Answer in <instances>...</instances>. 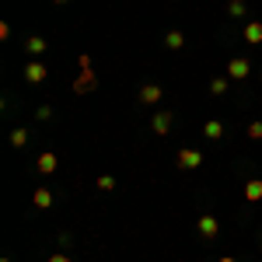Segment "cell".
Listing matches in <instances>:
<instances>
[{
  "label": "cell",
  "mask_w": 262,
  "mask_h": 262,
  "mask_svg": "<svg viewBox=\"0 0 262 262\" xmlns=\"http://www.w3.org/2000/svg\"><path fill=\"white\" fill-rule=\"evenodd\" d=\"M203 164V154L196 150V147H185V150H179V168L182 171H196Z\"/></svg>",
  "instance_id": "6da1fadb"
},
{
  "label": "cell",
  "mask_w": 262,
  "mask_h": 262,
  "mask_svg": "<svg viewBox=\"0 0 262 262\" xmlns=\"http://www.w3.org/2000/svg\"><path fill=\"white\" fill-rule=\"evenodd\" d=\"M46 77H49V67H46V63H28V67H25V81L28 84H42L46 81Z\"/></svg>",
  "instance_id": "7a4b0ae2"
},
{
  "label": "cell",
  "mask_w": 262,
  "mask_h": 262,
  "mask_svg": "<svg viewBox=\"0 0 262 262\" xmlns=\"http://www.w3.org/2000/svg\"><path fill=\"white\" fill-rule=\"evenodd\" d=\"M248 70H252V67H248L245 56H234V60L227 63V77H231V81H245V77H248Z\"/></svg>",
  "instance_id": "3957f363"
},
{
  "label": "cell",
  "mask_w": 262,
  "mask_h": 262,
  "mask_svg": "<svg viewBox=\"0 0 262 262\" xmlns=\"http://www.w3.org/2000/svg\"><path fill=\"white\" fill-rule=\"evenodd\" d=\"M196 227H200L203 238H217L221 234V224H217V217H210V213H203L200 221H196Z\"/></svg>",
  "instance_id": "277c9868"
},
{
  "label": "cell",
  "mask_w": 262,
  "mask_h": 262,
  "mask_svg": "<svg viewBox=\"0 0 262 262\" xmlns=\"http://www.w3.org/2000/svg\"><path fill=\"white\" fill-rule=\"evenodd\" d=\"M95 84H98V77H95V70H91V67H81V77L74 81V91H91Z\"/></svg>",
  "instance_id": "5b68a950"
},
{
  "label": "cell",
  "mask_w": 262,
  "mask_h": 262,
  "mask_svg": "<svg viewBox=\"0 0 262 262\" xmlns=\"http://www.w3.org/2000/svg\"><path fill=\"white\" fill-rule=\"evenodd\" d=\"M150 126H154V133H158V137H168V129H171V112L161 108V112L150 119Z\"/></svg>",
  "instance_id": "8992f818"
},
{
  "label": "cell",
  "mask_w": 262,
  "mask_h": 262,
  "mask_svg": "<svg viewBox=\"0 0 262 262\" xmlns=\"http://www.w3.org/2000/svg\"><path fill=\"white\" fill-rule=\"evenodd\" d=\"M161 95H164L161 84H143V88H140V101H143V105H158Z\"/></svg>",
  "instance_id": "52a82bcc"
},
{
  "label": "cell",
  "mask_w": 262,
  "mask_h": 262,
  "mask_svg": "<svg viewBox=\"0 0 262 262\" xmlns=\"http://www.w3.org/2000/svg\"><path fill=\"white\" fill-rule=\"evenodd\" d=\"M35 168H39L42 175H53V171L60 168V158H56L53 150H49V154H39V161H35Z\"/></svg>",
  "instance_id": "ba28073f"
},
{
  "label": "cell",
  "mask_w": 262,
  "mask_h": 262,
  "mask_svg": "<svg viewBox=\"0 0 262 262\" xmlns=\"http://www.w3.org/2000/svg\"><path fill=\"white\" fill-rule=\"evenodd\" d=\"M203 137H206V140H221V137H224V122L221 119L203 122Z\"/></svg>",
  "instance_id": "9c48e42d"
},
{
  "label": "cell",
  "mask_w": 262,
  "mask_h": 262,
  "mask_svg": "<svg viewBox=\"0 0 262 262\" xmlns=\"http://www.w3.org/2000/svg\"><path fill=\"white\" fill-rule=\"evenodd\" d=\"M245 200H248V203H259L262 200V182L259 179H248V182H245Z\"/></svg>",
  "instance_id": "30bf717a"
},
{
  "label": "cell",
  "mask_w": 262,
  "mask_h": 262,
  "mask_svg": "<svg viewBox=\"0 0 262 262\" xmlns=\"http://www.w3.org/2000/svg\"><path fill=\"white\" fill-rule=\"evenodd\" d=\"M25 49H28L32 56H42L49 46H46V39H42V35H28V39H25Z\"/></svg>",
  "instance_id": "8fae6325"
},
{
  "label": "cell",
  "mask_w": 262,
  "mask_h": 262,
  "mask_svg": "<svg viewBox=\"0 0 262 262\" xmlns=\"http://www.w3.org/2000/svg\"><path fill=\"white\" fill-rule=\"evenodd\" d=\"M32 203H35L39 210H49V206H53V192H49V189H35V192H32Z\"/></svg>",
  "instance_id": "7c38bea8"
},
{
  "label": "cell",
  "mask_w": 262,
  "mask_h": 262,
  "mask_svg": "<svg viewBox=\"0 0 262 262\" xmlns=\"http://www.w3.org/2000/svg\"><path fill=\"white\" fill-rule=\"evenodd\" d=\"M245 42H262V21H248L245 25Z\"/></svg>",
  "instance_id": "4fadbf2b"
},
{
  "label": "cell",
  "mask_w": 262,
  "mask_h": 262,
  "mask_svg": "<svg viewBox=\"0 0 262 262\" xmlns=\"http://www.w3.org/2000/svg\"><path fill=\"white\" fill-rule=\"evenodd\" d=\"M164 46H168V49H182V46H185V35H182V32H168V35H164Z\"/></svg>",
  "instance_id": "5bb4252c"
},
{
  "label": "cell",
  "mask_w": 262,
  "mask_h": 262,
  "mask_svg": "<svg viewBox=\"0 0 262 262\" xmlns=\"http://www.w3.org/2000/svg\"><path fill=\"white\" fill-rule=\"evenodd\" d=\"M227 11H231L234 18H245V11H248V7H245V0H231V4H227Z\"/></svg>",
  "instance_id": "9a60e30c"
},
{
  "label": "cell",
  "mask_w": 262,
  "mask_h": 262,
  "mask_svg": "<svg viewBox=\"0 0 262 262\" xmlns=\"http://www.w3.org/2000/svg\"><path fill=\"white\" fill-rule=\"evenodd\" d=\"M95 185H98L101 192H112V189H116V179H112V175H101V179L95 182Z\"/></svg>",
  "instance_id": "2e32d148"
},
{
  "label": "cell",
  "mask_w": 262,
  "mask_h": 262,
  "mask_svg": "<svg viewBox=\"0 0 262 262\" xmlns=\"http://www.w3.org/2000/svg\"><path fill=\"white\" fill-rule=\"evenodd\" d=\"M210 91H213V95H224V91H227V77H213V81H210Z\"/></svg>",
  "instance_id": "e0dca14e"
},
{
  "label": "cell",
  "mask_w": 262,
  "mask_h": 262,
  "mask_svg": "<svg viewBox=\"0 0 262 262\" xmlns=\"http://www.w3.org/2000/svg\"><path fill=\"white\" fill-rule=\"evenodd\" d=\"M25 143H28V133L25 129H14L11 133V147H25Z\"/></svg>",
  "instance_id": "ac0fdd59"
},
{
  "label": "cell",
  "mask_w": 262,
  "mask_h": 262,
  "mask_svg": "<svg viewBox=\"0 0 262 262\" xmlns=\"http://www.w3.org/2000/svg\"><path fill=\"white\" fill-rule=\"evenodd\" d=\"M248 137H252V140H262V122H252V126H248Z\"/></svg>",
  "instance_id": "d6986e66"
},
{
  "label": "cell",
  "mask_w": 262,
  "mask_h": 262,
  "mask_svg": "<svg viewBox=\"0 0 262 262\" xmlns=\"http://www.w3.org/2000/svg\"><path fill=\"white\" fill-rule=\"evenodd\" d=\"M35 116H39V119L46 122V119H53V108H49V105H42V108H39V112H35Z\"/></svg>",
  "instance_id": "ffe728a7"
},
{
  "label": "cell",
  "mask_w": 262,
  "mask_h": 262,
  "mask_svg": "<svg viewBox=\"0 0 262 262\" xmlns=\"http://www.w3.org/2000/svg\"><path fill=\"white\" fill-rule=\"evenodd\" d=\"M49 262H74V259H70V255H60V252H56V255H49Z\"/></svg>",
  "instance_id": "44dd1931"
},
{
  "label": "cell",
  "mask_w": 262,
  "mask_h": 262,
  "mask_svg": "<svg viewBox=\"0 0 262 262\" xmlns=\"http://www.w3.org/2000/svg\"><path fill=\"white\" fill-rule=\"evenodd\" d=\"M221 262H238V259H234V255H224V259Z\"/></svg>",
  "instance_id": "7402d4cb"
},
{
  "label": "cell",
  "mask_w": 262,
  "mask_h": 262,
  "mask_svg": "<svg viewBox=\"0 0 262 262\" xmlns=\"http://www.w3.org/2000/svg\"><path fill=\"white\" fill-rule=\"evenodd\" d=\"M53 4H67V0H53Z\"/></svg>",
  "instance_id": "603a6c76"
},
{
  "label": "cell",
  "mask_w": 262,
  "mask_h": 262,
  "mask_svg": "<svg viewBox=\"0 0 262 262\" xmlns=\"http://www.w3.org/2000/svg\"><path fill=\"white\" fill-rule=\"evenodd\" d=\"M259 248H262V238H259Z\"/></svg>",
  "instance_id": "cb8c5ba5"
},
{
  "label": "cell",
  "mask_w": 262,
  "mask_h": 262,
  "mask_svg": "<svg viewBox=\"0 0 262 262\" xmlns=\"http://www.w3.org/2000/svg\"><path fill=\"white\" fill-rule=\"evenodd\" d=\"M259 81H262V77H259Z\"/></svg>",
  "instance_id": "d4e9b609"
}]
</instances>
